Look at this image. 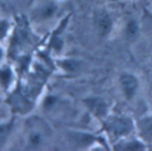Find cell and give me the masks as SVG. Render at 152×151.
<instances>
[{
	"label": "cell",
	"instance_id": "cell-1",
	"mask_svg": "<svg viewBox=\"0 0 152 151\" xmlns=\"http://www.w3.org/2000/svg\"><path fill=\"white\" fill-rule=\"evenodd\" d=\"M103 127L110 137L119 140L135 133V120L128 115H108L103 119Z\"/></svg>",
	"mask_w": 152,
	"mask_h": 151
},
{
	"label": "cell",
	"instance_id": "cell-2",
	"mask_svg": "<svg viewBox=\"0 0 152 151\" xmlns=\"http://www.w3.org/2000/svg\"><path fill=\"white\" fill-rule=\"evenodd\" d=\"M119 84H120V89L124 97L127 101H131L135 97L139 90L140 81L135 74L131 71H124L119 76Z\"/></svg>",
	"mask_w": 152,
	"mask_h": 151
},
{
	"label": "cell",
	"instance_id": "cell-3",
	"mask_svg": "<svg viewBox=\"0 0 152 151\" xmlns=\"http://www.w3.org/2000/svg\"><path fill=\"white\" fill-rule=\"evenodd\" d=\"M114 149L120 151H145L148 149V144L145 143L140 137L138 136L134 137L132 134L122 139H119L115 143Z\"/></svg>",
	"mask_w": 152,
	"mask_h": 151
},
{
	"label": "cell",
	"instance_id": "cell-4",
	"mask_svg": "<svg viewBox=\"0 0 152 151\" xmlns=\"http://www.w3.org/2000/svg\"><path fill=\"white\" fill-rule=\"evenodd\" d=\"M135 133L148 145L152 144V113H146L135 120Z\"/></svg>",
	"mask_w": 152,
	"mask_h": 151
},
{
	"label": "cell",
	"instance_id": "cell-5",
	"mask_svg": "<svg viewBox=\"0 0 152 151\" xmlns=\"http://www.w3.org/2000/svg\"><path fill=\"white\" fill-rule=\"evenodd\" d=\"M84 103L87 108L90 111L93 115H95L99 119H106L108 117V103L107 101L101 96H90L84 100Z\"/></svg>",
	"mask_w": 152,
	"mask_h": 151
},
{
	"label": "cell",
	"instance_id": "cell-6",
	"mask_svg": "<svg viewBox=\"0 0 152 151\" xmlns=\"http://www.w3.org/2000/svg\"><path fill=\"white\" fill-rule=\"evenodd\" d=\"M113 18L107 11H100L95 15V27L101 37L108 36L113 30Z\"/></svg>",
	"mask_w": 152,
	"mask_h": 151
},
{
	"label": "cell",
	"instance_id": "cell-7",
	"mask_svg": "<svg viewBox=\"0 0 152 151\" xmlns=\"http://www.w3.org/2000/svg\"><path fill=\"white\" fill-rule=\"evenodd\" d=\"M71 139H72V141H74L76 145H78V146H88V145L94 144V143L97 140L96 137H94L93 134L83 133V132L72 133Z\"/></svg>",
	"mask_w": 152,
	"mask_h": 151
},
{
	"label": "cell",
	"instance_id": "cell-8",
	"mask_svg": "<svg viewBox=\"0 0 152 151\" xmlns=\"http://www.w3.org/2000/svg\"><path fill=\"white\" fill-rule=\"evenodd\" d=\"M139 30H140V26H139V23L137 19H129L127 20L126 23V26H125V37L127 40H133L137 38V36L139 34Z\"/></svg>",
	"mask_w": 152,
	"mask_h": 151
},
{
	"label": "cell",
	"instance_id": "cell-9",
	"mask_svg": "<svg viewBox=\"0 0 152 151\" xmlns=\"http://www.w3.org/2000/svg\"><path fill=\"white\" fill-rule=\"evenodd\" d=\"M61 65H62L63 69H65L68 71H77L81 68V61L74 59V58L64 59V61L61 62Z\"/></svg>",
	"mask_w": 152,
	"mask_h": 151
},
{
	"label": "cell",
	"instance_id": "cell-10",
	"mask_svg": "<svg viewBox=\"0 0 152 151\" xmlns=\"http://www.w3.org/2000/svg\"><path fill=\"white\" fill-rule=\"evenodd\" d=\"M11 78H12V73L10 68L0 69V83L4 86V88L8 87V84L11 83Z\"/></svg>",
	"mask_w": 152,
	"mask_h": 151
},
{
	"label": "cell",
	"instance_id": "cell-11",
	"mask_svg": "<svg viewBox=\"0 0 152 151\" xmlns=\"http://www.w3.org/2000/svg\"><path fill=\"white\" fill-rule=\"evenodd\" d=\"M55 12H56V6H55V4H48V5H45V6L40 10V17H42L43 19H49V18H51V17L55 14Z\"/></svg>",
	"mask_w": 152,
	"mask_h": 151
},
{
	"label": "cell",
	"instance_id": "cell-12",
	"mask_svg": "<svg viewBox=\"0 0 152 151\" xmlns=\"http://www.w3.org/2000/svg\"><path fill=\"white\" fill-rule=\"evenodd\" d=\"M28 141H30V145H32V146H38V145L42 144L43 137H42V134H40L39 132L34 131V132H31V133H30V136H28Z\"/></svg>",
	"mask_w": 152,
	"mask_h": 151
},
{
	"label": "cell",
	"instance_id": "cell-13",
	"mask_svg": "<svg viewBox=\"0 0 152 151\" xmlns=\"http://www.w3.org/2000/svg\"><path fill=\"white\" fill-rule=\"evenodd\" d=\"M8 23L6 20H0V39H2L6 33H7V30H8Z\"/></svg>",
	"mask_w": 152,
	"mask_h": 151
},
{
	"label": "cell",
	"instance_id": "cell-14",
	"mask_svg": "<svg viewBox=\"0 0 152 151\" xmlns=\"http://www.w3.org/2000/svg\"><path fill=\"white\" fill-rule=\"evenodd\" d=\"M12 124H6V125H0V138H5L8 132L11 131Z\"/></svg>",
	"mask_w": 152,
	"mask_h": 151
},
{
	"label": "cell",
	"instance_id": "cell-15",
	"mask_svg": "<svg viewBox=\"0 0 152 151\" xmlns=\"http://www.w3.org/2000/svg\"><path fill=\"white\" fill-rule=\"evenodd\" d=\"M57 101V99L55 97V96H48L46 99H45V101H44V106L48 108H50V107H52L53 105H55V102Z\"/></svg>",
	"mask_w": 152,
	"mask_h": 151
},
{
	"label": "cell",
	"instance_id": "cell-16",
	"mask_svg": "<svg viewBox=\"0 0 152 151\" xmlns=\"http://www.w3.org/2000/svg\"><path fill=\"white\" fill-rule=\"evenodd\" d=\"M1 56H2V51H1V49H0V58H1Z\"/></svg>",
	"mask_w": 152,
	"mask_h": 151
},
{
	"label": "cell",
	"instance_id": "cell-17",
	"mask_svg": "<svg viewBox=\"0 0 152 151\" xmlns=\"http://www.w3.org/2000/svg\"><path fill=\"white\" fill-rule=\"evenodd\" d=\"M109 1H113V2H115V1H118V0H109Z\"/></svg>",
	"mask_w": 152,
	"mask_h": 151
}]
</instances>
